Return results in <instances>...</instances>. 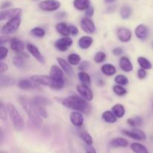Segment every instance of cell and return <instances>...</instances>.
Here are the masks:
<instances>
[{"label": "cell", "instance_id": "cell-1", "mask_svg": "<svg viewBox=\"0 0 153 153\" xmlns=\"http://www.w3.org/2000/svg\"><path fill=\"white\" fill-rule=\"evenodd\" d=\"M55 100L68 108L82 112L86 114H89L91 111V105L88 104L87 100L78 96L73 95L67 97H55Z\"/></svg>", "mask_w": 153, "mask_h": 153}, {"label": "cell", "instance_id": "cell-2", "mask_svg": "<svg viewBox=\"0 0 153 153\" xmlns=\"http://www.w3.org/2000/svg\"><path fill=\"white\" fill-rule=\"evenodd\" d=\"M19 102H20V104L22 105V108L28 116V119L32 122V123L37 126H40L43 120H42L40 115L37 112V108L33 104L32 101H29L24 97H20Z\"/></svg>", "mask_w": 153, "mask_h": 153}, {"label": "cell", "instance_id": "cell-3", "mask_svg": "<svg viewBox=\"0 0 153 153\" xmlns=\"http://www.w3.org/2000/svg\"><path fill=\"white\" fill-rule=\"evenodd\" d=\"M31 80L37 82L39 85L50 87L54 90H61L64 86V79H56L50 76L46 75H34L31 77Z\"/></svg>", "mask_w": 153, "mask_h": 153}, {"label": "cell", "instance_id": "cell-4", "mask_svg": "<svg viewBox=\"0 0 153 153\" xmlns=\"http://www.w3.org/2000/svg\"><path fill=\"white\" fill-rule=\"evenodd\" d=\"M6 107H7L8 116L10 118L13 128L18 131H22L24 127V122L19 112L18 111L16 108L11 103H8Z\"/></svg>", "mask_w": 153, "mask_h": 153}, {"label": "cell", "instance_id": "cell-5", "mask_svg": "<svg viewBox=\"0 0 153 153\" xmlns=\"http://www.w3.org/2000/svg\"><path fill=\"white\" fill-rule=\"evenodd\" d=\"M21 23V19L19 17H15L9 19L8 22H6L1 29V34L4 35H7L14 33L19 28Z\"/></svg>", "mask_w": 153, "mask_h": 153}, {"label": "cell", "instance_id": "cell-6", "mask_svg": "<svg viewBox=\"0 0 153 153\" xmlns=\"http://www.w3.org/2000/svg\"><path fill=\"white\" fill-rule=\"evenodd\" d=\"M61 7V2L58 0H44L39 4L40 10L44 11H55Z\"/></svg>", "mask_w": 153, "mask_h": 153}, {"label": "cell", "instance_id": "cell-7", "mask_svg": "<svg viewBox=\"0 0 153 153\" xmlns=\"http://www.w3.org/2000/svg\"><path fill=\"white\" fill-rule=\"evenodd\" d=\"M76 91L81 95V97L85 99L87 101H91L94 98V94L92 91L90 89L89 86L81 84L76 86Z\"/></svg>", "mask_w": 153, "mask_h": 153}, {"label": "cell", "instance_id": "cell-8", "mask_svg": "<svg viewBox=\"0 0 153 153\" xmlns=\"http://www.w3.org/2000/svg\"><path fill=\"white\" fill-rule=\"evenodd\" d=\"M73 41L70 37H64L55 42V46L57 49L61 52H66L73 45Z\"/></svg>", "mask_w": 153, "mask_h": 153}, {"label": "cell", "instance_id": "cell-9", "mask_svg": "<svg viewBox=\"0 0 153 153\" xmlns=\"http://www.w3.org/2000/svg\"><path fill=\"white\" fill-rule=\"evenodd\" d=\"M22 13L20 8H13L7 10H1L0 13V20L3 21L6 19H13L15 17H19Z\"/></svg>", "mask_w": 153, "mask_h": 153}, {"label": "cell", "instance_id": "cell-10", "mask_svg": "<svg viewBox=\"0 0 153 153\" xmlns=\"http://www.w3.org/2000/svg\"><path fill=\"white\" fill-rule=\"evenodd\" d=\"M26 48L27 50L28 51V52H29L37 61H38L39 62L41 63V64H44V57L43 56V55L41 54L40 51L39 50V49L35 46V45L32 44V43H28V44L26 45Z\"/></svg>", "mask_w": 153, "mask_h": 153}, {"label": "cell", "instance_id": "cell-11", "mask_svg": "<svg viewBox=\"0 0 153 153\" xmlns=\"http://www.w3.org/2000/svg\"><path fill=\"white\" fill-rule=\"evenodd\" d=\"M81 28L88 34H93L96 31V26L93 20L90 18L85 17L81 21Z\"/></svg>", "mask_w": 153, "mask_h": 153}, {"label": "cell", "instance_id": "cell-12", "mask_svg": "<svg viewBox=\"0 0 153 153\" xmlns=\"http://www.w3.org/2000/svg\"><path fill=\"white\" fill-rule=\"evenodd\" d=\"M117 35L118 39L123 43H127V42L130 41L131 37H132L131 31L126 28H118L117 31Z\"/></svg>", "mask_w": 153, "mask_h": 153}, {"label": "cell", "instance_id": "cell-13", "mask_svg": "<svg viewBox=\"0 0 153 153\" xmlns=\"http://www.w3.org/2000/svg\"><path fill=\"white\" fill-rule=\"evenodd\" d=\"M10 49L13 50V52H16V53L19 54L22 53L23 52L24 49H25V43L23 41H22L19 39L16 38V37H13L10 40Z\"/></svg>", "mask_w": 153, "mask_h": 153}, {"label": "cell", "instance_id": "cell-14", "mask_svg": "<svg viewBox=\"0 0 153 153\" xmlns=\"http://www.w3.org/2000/svg\"><path fill=\"white\" fill-rule=\"evenodd\" d=\"M70 120L71 123L76 127H81L83 125L84 118L80 111L71 112L70 114Z\"/></svg>", "mask_w": 153, "mask_h": 153}, {"label": "cell", "instance_id": "cell-15", "mask_svg": "<svg viewBox=\"0 0 153 153\" xmlns=\"http://www.w3.org/2000/svg\"><path fill=\"white\" fill-rule=\"evenodd\" d=\"M57 61H58L61 68L64 70V73H66V74L68 75L69 76H74V71H73V69L72 68L71 64L70 63L61 58H57Z\"/></svg>", "mask_w": 153, "mask_h": 153}, {"label": "cell", "instance_id": "cell-16", "mask_svg": "<svg viewBox=\"0 0 153 153\" xmlns=\"http://www.w3.org/2000/svg\"><path fill=\"white\" fill-rule=\"evenodd\" d=\"M134 32H135V35L137 38L143 40L147 37L148 34H149V29L145 25L140 24L136 27Z\"/></svg>", "mask_w": 153, "mask_h": 153}, {"label": "cell", "instance_id": "cell-17", "mask_svg": "<svg viewBox=\"0 0 153 153\" xmlns=\"http://www.w3.org/2000/svg\"><path fill=\"white\" fill-rule=\"evenodd\" d=\"M18 87L22 90L34 89L38 87V84L34 82L33 80H28V79H22L18 82Z\"/></svg>", "mask_w": 153, "mask_h": 153}, {"label": "cell", "instance_id": "cell-18", "mask_svg": "<svg viewBox=\"0 0 153 153\" xmlns=\"http://www.w3.org/2000/svg\"><path fill=\"white\" fill-rule=\"evenodd\" d=\"M120 67L121 70H123L126 73H129L133 70V65L131 61L129 60V58L125 56L122 57L120 60Z\"/></svg>", "mask_w": 153, "mask_h": 153}, {"label": "cell", "instance_id": "cell-19", "mask_svg": "<svg viewBox=\"0 0 153 153\" xmlns=\"http://www.w3.org/2000/svg\"><path fill=\"white\" fill-rule=\"evenodd\" d=\"M94 39L90 36H83L78 41V45L82 49H88L92 45Z\"/></svg>", "mask_w": 153, "mask_h": 153}, {"label": "cell", "instance_id": "cell-20", "mask_svg": "<svg viewBox=\"0 0 153 153\" xmlns=\"http://www.w3.org/2000/svg\"><path fill=\"white\" fill-rule=\"evenodd\" d=\"M49 76L56 79H63V77H64L63 70L60 68L58 65L53 64V65L51 67L50 72H49Z\"/></svg>", "mask_w": 153, "mask_h": 153}, {"label": "cell", "instance_id": "cell-21", "mask_svg": "<svg viewBox=\"0 0 153 153\" xmlns=\"http://www.w3.org/2000/svg\"><path fill=\"white\" fill-rule=\"evenodd\" d=\"M32 102L35 107H45L46 105H51L49 100L43 97H35L32 99Z\"/></svg>", "mask_w": 153, "mask_h": 153}, {"label": "cell", "instance_id": "cell-22", "mask_svg": "<svg viewBox=\"0 0 153 153\" xmlns=\"http://www.w3.org/2000/svg\"><path fill=\"white\" fill-rule=\"evenodd\" d=\"M25 56H27V55H25V53H19L18 55H15L13 57V64L15 67H18V68H22V67L25 66Z\"/></svg>", "mask_w": 153, "mask_h": 153}, {"label": "cell", "instance_id": "cell-23", "mask_svg": "<svg viewBox=\"0 0 153 153\" xmlns=\"http://www.w3.org/2000/svg\"><path fill=\"white\" fill-rule=\"evenodd\" d=\"M57 31L64 37H68L70 35V28L65 22H59L55 25Z\"/></svg>", "mask_w": 153, "mask_h": 153}, {"label": "cell", "instance_id": "cell-24", "mask_svg": "<svg viewBox=\"0 0 153 153\" xmlns=\"http://www.w3.org/2000/svg\"><path fill=\"white\" fill-rule=\"evenodd\" d=\"M128 140L123 137H117L111 141V145L114 148H125L128 146Z\"/></svg>", "mask_w": 153, "mask_h": 153}, {"label": "cell", "instance_id": "cell-25", "mask_svg": "<svg viewBox=\"0 0 153 153\" xmlns=\"http://www.w3.org/2000/svg\"><path fill=\"white\" fill-rule=\"evenodd\" d=\"M102 118L105 122L108 123H114L117 122V117L114 115L113 111H105L102 114Z\"/></svg>", "mask_w": 153, "mask_h": 153}, {"label": "cell", "instance_id": "cell-26", "mask_svg": "<svg viewBox=\"0 0 153 153\" xmlns=\"http://www.w3.org/2000/svg\"><path fill=\"white\" fill-rule=\"evenodd\" d=\"M101 71L105 76H111L116 73L117 70L116 67L114 65H112L111 64H105L102 66Z\"/></svg>", "mask_w": 153, "mask_h": 153}, {"label": "cell", "instance_id": "cell-27", "mask_svg": "<svg viewBox=\"0 0 153 153\" xmlns=\"http://www.w3.org/2000/svg\"><path fill=\"white\" fill-rule=\"evenodd\" d=\"M73 5L78 10H85L90 6V0H74Z\"/></svg>", "mask_w": 153, "mask_h": 153}, {"label": "cell", "instance_id": "cell-28", "mask_svg": "<svg viewBox=\"0 0 153 153\" xmlns=\"http://www.w3.org/2000/svg\"><path fill=\"white\" fill-rule=\"evenodd\" d=\"M112 111H113V113L114 114V115L117 118H122L125 115L126 113L124 106L122 104H120V103L114 105L113 106V108H112Z\"/></svg>", "mask_w": 153, "mask_h": 153}, {"label": "cell", "instance_id": "cell-29", "mask_svg": "<svg viewBox=\"0 0 153 153\" xmlns=\"http://www.w3.org/2000/svg\"><path fill=\"white\" fill-rule=\"evenodd\" d=\"M78 76H79V79L80 80V82H82V84L87 85V86H90L91 85V77L85 71L79 72V74H78Z\"/></svg>", "mask_w": 153, "mask_h": 153}, {"label": "cell", "instance_id": "cell-30", "mask_svg": "<svg viewBox=\"0 0 153 153\" xmlns=\"http://www.w3.org/2000/svg\"><path fill=\"white\" fill-rule=\"evenodd\" d=\"M131 149L134 153H149L146 146L139 143H131Z\"/></svg>", "mask_w": 153, "mask_h": 153}, {"label": "cell", "instance_id": "cell-31", "mask_svg": "<svg viewBox=\"0 0 153 153\" xmlns=\"http://www.w3.org/2000/svg\"><path fill=\"white\" fill-rule=\"evenodd\" d=\"M137 63L139 64L140 67L144 70H150L152 67L150 61L144 57H139L137 58Z\"/></svg>", "mask_w": 153, "mask_h": 153}, {"label": "cell", "instance_id": "cell-32", "mask_svg": "<svg viewBox=\"0 0 153 153\" xmlns=\"http://www.w3.org/2000/svg\"><path fill=\"white\" fill-rule=\"evenodd\" d=\"M132 10L128 6H123L120 9V16L122 19H127L131 16Z\"/></svg>", "mask_w": 153, "mask_h": 153}, {"label": "cell", "instance_id": "cell-33", "mask_svg": "<svg viewBox=\"0 0 153 153\" xmlns=\"http://www.w3.org/2000/svg\"><path fill=\"white\" fill-rule=\"evenodd\" d=\"M80 137L88 146H92L94 140H93V137H91V135L89 133L85 131H82L80 133Z\"/></svg>", "mask_w": 153, "mask_h": 153}, {"label": "cell", "instance_id": "cell-34", "mask_svg": "<svg viewBox=\"0 0 153 153\" xmlns=\"http://www.w3.org/2000/svg\"><path fill=\"white\" fill-rule=\"evenodd\" d=\"M67 59H68V62L70 63L71 65L76 66V65H78V64L80 63L81 59H82V58H81L80 55H79L78 54L72 53L70 54V55H69Z\"/></svg>", "mask_w": 153, "mask_h": 153}, {"label": "cell", "instance_id": "cell-35", "mask_svg": "<svg viewBox=\"0 0 153 153\" xmlns=\"http://www.w3.org/2000/svg\"><path fill=\"white\" fill-rule=\"evenodd\" d=\"M31 34L32 36L37 37H44V35L46 34V31L43 29V28H40V27H35V28H33L30 31Z\"/></svg>", "mask_w": 153, "mask_h": 153}, {"label": "cell", "instance_id": "cell-36", "mask_svg": "<svg viewBox=\"0 0 153 153\" xmlns=\"http://www.w3.org/2000/svg\"><path fill=\"white\" fill-rule=\"evenodd\" d=\"M13 82H14V80L12 78L9 77V76H1V79H0V85H1V88L10 86V85H13Z\"/></svg>", "mask_w": 153, "mask_h": 153}, {"label": "cell", "instance_id": "cell-37", "mask_svg": "<svg viewBox=\"0 0 153 153\" xmlns=\"http://www.w3.org/2000/svg\"><path fill=\"white\" fill-rule=\"evenodd\" d=\"M7 114H8V111H7V107H5L4 105L2 102H1V104H0V118H1V121L7 122V120H8Z\"/></svg>", "mask_w": 153, "mask_h": 153}, {"label": "cell", "instance_id": "cell-38", "mask_svg": "<svg viewBox=\"0 0 153 153\" xmlns=\"http://www.w3.org/2000/svg\"><path fill=\"white\" fill-rule=\"evenodd\" d=\"M113 91L117 96H120V97L124 96L127 93V91L126 90V88H124L122 85H114L113 87Z\"/></svg>", "mask_w": 153, "mask_h": 153}, {"label": "cell", "instance_id": "cell-39", "mask_svg": "<svg viewBox=\"0 0 153 153\" xmlns=\"http://www.w3.org/2000/svg\"><path fill=\"white\" fill-rule=\"evenodd\" d=\"M114 82L117 85L123 86V85H126L128 83V79L124 75H118L114 78Z\"/></svg>", "mask_w": 153, "mask_h": 153}, {"label": "cell", "instance_id": "cell-40", "mask_svg": "<svg viewBox=\"0 0 153 153\" xmlns=\"http://www.w3.org/2000/svg\"><path fill=\"white\" fill-rule=\"evenodd\" d=\"M106 55L103 52H98L95 55H94V60L96 63L97 64H100V63L103 62L105 60Z\"/></svg>", "mask_w": 153, "mask_h": 153}, {"label": "cell", "instance_id": "cell-41", "mask_svg": "<svg viewBox=\"0 0 153 153\" xmlns=\"http://www.w3.org/2000/svg\"><path fill=\"white\" fill-rule=\"evenodd\" d=\"M122 133L126 136H128V137H131V138L134 139V140H140V138H139L138 135L134 132L133 130L131 131H128V130H122Z\"/></svg>", "mask_w": 153, "mask_h": 153}, {"label": "cell", "instance_id": "cell-42", "mask_svg": "<svg viewBox=\"0 0 153 153\" xmlns=\"http://www.w3.org/2000/svg\"><path fill=\"white\" fill-rule=\"evenodd\" d=\"M7 54H8V49L4 46H1L0 47V59L1 61L4 60L7 57Z\"/></svg>", "mask_w": 153, "mask_h": 153}, {"label": "cell", "instance_id": "cell-43", "mask_svg": "<svg viewBox=\"0 0 153 153\" xmlns=\"http://www.w3.org/2000/svg\"><path fill=\"white\" fill-rule=\"evenodd\" d=\"M133 131H134V132H135L136 134L138 135L139 138H140V140H144L146 139V134H145V133L143 132V131H141L140 129H138V128H134V129H133Z\"/></svg>", "mask_w": 153, "mask_h": 153}, {"label": "cell", "instance_id": "cell-44", "mask_svg": "<svg viewBox=\"0 0 153 153\" xmlns=\"http://www.w3.org/2000/svg\"><path fill=\"white\" fill-rule=\"evenodd\" d=\"M90 65H91V64H90L89 61H83V62L79 65V70H81V71H85V70H87L90 67Z\"/></svg>", "mask_w": 153, "mask_h": 153}, {"label": "cell", "instance_id": "cell-45", "mask_svg": "<svg viewBox=\"0 0 153 153\" xmlns=\"http://www.w3.org/2000/svg\"><path fill=\"white\" fill-rule=\"evenodd\" d=\"M146 76V72L144 69L140 68L137 71V77L139 79H144Z\"/></svg>", "mask_w": 153, "mask_h": 153}, {"label": "cell", "instance_id": "cell-46", "mask_svg": "<svg viewBox=\"0 0 153 153\" xmlns=\"http://www.w3.org/2000/svg\"><path fill=\"white\" fill-rule=\"evenodd\" d=\"M94 8L92 7V6L90 5L88 8L85 10V15L88 17H91V16H94Z\"/></svg>", "mask_w": 153, "mask_h": 153}, {"label": "cell", "instance_id": "cell-47", "mask_svg": "<svg viewBox=\"0 0 153 153\" xmlns=\"http://www.w3.org/2000/svg\"><path fill=\"white\" fill-rule=\"evenodd\" d=\"M69 28H70V34H71V35L76 36V34H78V33H79V29L77 28V27L72 25H70Z\"/></svg>", "mask_w": 153, "mask_h": 153}, {"label": "cell", "instance_id": "cell-48", "mask_svg": "<svg viewBox=\"0 0 153 153\" xmlns=\"http://www.w3.org/2000/svg\"><path fill=\"white\" fill-rule=\"evenodd\" d=\"M7 70H8V65L5 63L0 62V73H1V74H3Z\"/></svg>", "mask_w": 153, "mask_h": 153}, {"label": "cell", "instance_id": "cell-49", "mask_svg": "<svg viewBox=\"0 0 153 153\" xmlns=\"http://www.w3.org/2000/svg\"><path fill=\"white\" fill-rule=\"evenodd\" d=\"M113 54L116 56H119V55H122L123 53V49L120 47H117V48H115V49H113Z\"/></svg>", "mask_w": 153, "mask_h": 153}, {"label": "cell", "instance_id": "cell-50", "mask_svg": "<svg viewBox=\"0 0 153 153\" xmlns=\"http://www.w3.org/2000/svg\"><path fill=\"white\" fill-rule=\"evenodd\" d=\"M10 40H11V39H10L7 37H3V36L1 37V38H0V43H1V46H3L4 43H8V42H10Z\"/></svg>", "mask_w": 153, "mask_h": 153}, {"label": "cell", "instance_id": "cell-51", "mask_svg": "<svg viewBox=\"0 0 153 153\" xmlns=\"http://www.w3.org/2000/svg\"><path fill=\"white\" fill-rule=\"evenodd\" d=\"M127 123L131 127H134L136 126L135 120H134V119H131V118H130V119H128V120H127Z\"/></svg>", "mask_w": 153, "mask_h": 153}, {"label": "cell", "instance_id": "cell-52", "mask_svg": "<svg viewBox=\"0 0 153 153\" xmlns=\"http://www.w3.org/2000/svg\"><path fill=\"white\" fill-rule=\"evenodd\" d=\"M134 120H135L136 126H140L142 125V119L140 117H136L134 118Z\"/></svg>", "mask_w": 153, "mask_h": 153}, {"label": "cell", "instance_id": "cell-53", "mask_svg": "<svg viewBox=\"0 0 153 153\" xmlns=\"http://www.w3.org/2000/svg\"><path fill=\"white\" fill-rule=\"evenodd\" d=\"M86 153H97L96 149H94L93 146H88V148H87V152Z\"/></svg>", "mask_w": 153, "mask_h": 153}, {"label": "cell", "instance_id": "cell-54", "mask_svg": "<svg viewBox=\"0 0 153 153\" xmlns=\"http://www.w3.org/2000/svg\"><path fill=\"white\" fill-rule=\"evenodd\" d=\"M10 4H11V3H10V1H4V2L2 3V4H1V7L2 9L3 8H5V7H9V6H10Z\"/></svg>", "mask_w": 153, "mask_h": 153}, {"label": "cell", "instance_id": "cell-55", "mask_svg": "<svg viewBox=\"0 0 153 153\" xmlns=\"http://www.w3.org/2000/svg\"><path fill=\"white\" fill-rule=\"evenodd\" d=\"M105 2L107 3H112V2H114L116 0H105Z\"/></svg>", "mask_w": 153, "mask_h": 153}, {"label": "cell", "instance_id": "cell-56", "mask_svg": "<svg viewBox=\"0 0 153 153\" xmlns=\"http://www.w3.org/2000/svg\"><path fill=\"white\" fill-rule=\"evenodd\" d=\"M152 106H153V103H152Z\"/></svg>", "mask_w": 153, "mask_h": 153}]
</instances>
